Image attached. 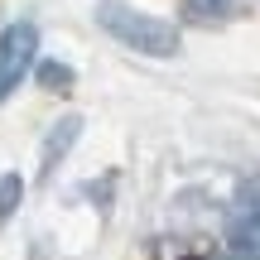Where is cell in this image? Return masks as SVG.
I'll use <instances>...</instances> for the list:
<instances>
[{
  "mask_svg": "<svg viewBox=\"0 0 260 260\" xmlns=\"http://www.w3.org/2000/svg\"><path fill=\"white\" fill-rule=\"evenodd\" d=\"M92 15L116 44L135 48V53H145V58H174L178 53V29L169 24V19H159V15H140L125 0H96Z\"/></svg>",
  "mask_w": 260,
  "mask_h": 260,
  "instance_id": "6da1fadb",
  "label": "cell"
},
{
  "mask_svg": "<svg viewBox=\"0 0 260 260\" xmlns=\"http://www.w3.org/2000/svg\"><path fill=\"white\" fill-rule=\"evenodd\" d=\"M34 58H39V29L29 19H15L0 29V102L19 92V82L34 73Z\"/></svg>",
  "mask_w": 260,
  "mask_h": 260,
  "instance_id": "7a4b0ae2",
  "label": "cell"
},
{
  "mask_svg": "<svg viewBox=\"0 0 260 260\" xmlns=\"http://www.w3.org/2000/svg\"><path fill=\"white\" fill-rule=\"evenodd\" d=\"M77 135H82V116H63V121H53V130H48V140H44V164H39L44 178H53V169L63 164V154L73 149Z\"/></svg>",
  "mask_w": 260,
  "mask_h": 260,
  "instance_id": "3957f363",
  "label": "cell"
},
{
  "mask_svg": "<svg viewBox=\"0 0 260 260\" xmlns=\"http://www.w3.org/2000/svg\"><path fill=\"white\" fill-rule=\"evenodd\" d=\"M222 260H260V212L241 217L232 226V246H226Z\"/></svg>",
  "mask_w": 260,
  "mask_h": 260,
  "instance_id": "277c9868",
  "label": "cell"
},
{
  "mask_svg": "<svg viewBox=\"0 0 260 260\" xmlns=\"http://www.w3.org/2000/svg\"><path fill=\"white\" fill-rule=\"evenodd\" d=\"M232 15H236L232 0H183V24H222Z\"/></svg>",
  "mask_w": 260,
  "mask_h": 260,
  "instance_id": "5b68a950",
  "label": "cell"
},
{
  "mask_svg": "<svg viewBox=\"0 0 260 260\" xmlns=\"http://www.w3.org/2000/svg\"><path fill=\"white\" fill-rule=\"evenodd\" d=\"M19 198H24V178L19 174H0V222L19 207Z\"/></svg>",
  "mask_w": 260,
  "mask_h": 260,
  "instance_id": "8992f818",
  "label": "cell"
},
{
  "mask_svg": "<svg viewBox=\"0 0 260 260\" xmlns=\"http://www.w3.org/2000/svg\"><path fill=\"white\" fill-rule=\"evenodd\" d=\"M39 82L44 87H73V68H63V63H39Z\"/></svg>",
  "mask_w": 260,
  "mask_h": 260,
  "instance_id": "52a82bcc",
  "label": "cell"
}]
</instances>
